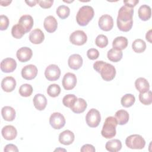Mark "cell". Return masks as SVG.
Segmentation results:
<instances>
[{"label": "cell", "instance_id": "cell-1", "mask_svg": "<svg viewBox=\"0 0 152 152\" xmlns=\"http://www.w3.org/2000/svg\"><path fill=\"white\" fill-rule=\"evenodd\" d=\"M134 8L125 5L122 6L118 11L117 26L119 30L124 32L129 31L133 25Z\"/></svg>", "mask_w": 152, "mask_h": 152}, {"label": "cell", "instance_id": "cell-2", "mask_svg": "<svg viewBox=\"0 0 152 152\" xmlns=\"http://www.w3.org/2000/svg\"><path fill=\"white\" fill-rule=\"evenodd\" d=\"M93 68L100 73L102 78L106 81L112 80L116 75V69L113 65L103 61H97L93 64Z\"/></svg>", "mask_w": 152, "mask_h": 152}, {"label": "cell", "instance_id": "cell-3", "mask_svg": "<svg viewBox=\"0 0 152 152\" xmlns=\"http://www.w3.org/2000/svg\"><path fill=\"white\" fill-rule=\"evenodd\" d=\"M94 11L91 6L84 5L81 7L76 15V20L78 25L86 26L93 19Z\"/></svg>", "mask_w": 152, "mask_h": 152}, {"label": "cell", "instance_id": "cell-4", "mask_svg": "<svg viewBox=\"0 0 152 152\" xmlns=\"http://www.w3.org/2000/svg\"><path fill=\"white\" fill-rule=\"evenodd\" d=\"M118 125L116 119L113 116H108L105 119L101 131L102 135L105 138L109 139L116 135V128Z\"/></svg>", "mask_w": 152, "mask_h": 152}, {"label": "cell", "instance_id": "cell-5", "mask_svg": "<svg viewBox=\"0 0 152 152\" xmlns=\"http://www.w3.org/2000/svg\"><path fill=\"white\" fill-rule=\"evenodd\" d=\"M125 144L131 149H142L145 147V141L141 135L133 134L126 138Z\"/></svg>", "mask_w": 152, "mask_h": 152}, {"label": "cell", "instance_id": "cell-6", "mask_svg": "<svg viewBox=\"0 0 152 152\" xmlns=\"http://www.w3.org/2000/svg\"><path fill=\"white\" fill-rule=\"evenodd\" d=\"M86 121L88 126L91 128L97 127L101 121V116L99 111L94 108L91 109L86 116Z\"/></svg>", "mask_w": 152, "mask_h": 152}, {"label": "cell", "instance_id": "cell-7", "mask_svg": "<svg viewBox=\"0 0 152 152\" xmlns=\"http://www.w3.org/2000/svg\"><path fill=\"white\" fill-rule=\"evenodd\" d=\"M60 75L61 69L57 65L50 64L45 69V76L46 78L50 81H53L58 80Z\"/></svg>", "mask_w": 152, "mask_h": 152}, {"label": "cell", "instance_id": "cell-8", "mask_svg": "<svg viewBox=\"0 0 152 152\" xmlns=\"http://www.w3.org/2000/svg\"><path fill=\"white\" fill-rule=\"evenodd\" d=\"M65 119L59 112L53 113L49 118V124L55 129H60L65 125Z\"/></svg>", "mask_w": 152, "mask_h": 152}, {"label": "cell", "instance_id": "cell-9", "mask_svg": "<svg viewBox=\"0 0 152 152\" xmlns=\"http://www.w3.org/2000/svg\"><path fill=\"white\" fill-rule=\"evenodd\" d=\"M87 40V36L83 30H76L72 32L69 36L70 42L77 46L84 45Z\"/></svg>", "mask_w": 152, "mask_h": 152}, {"label": "cell", "instance_id": "cell-10", "mask_svg": "<svg viewBox=\"0 0 152 152\" xmlns=\"http://www.w3.org/2000/svg\"><path fill=\"white\" fill-rule=\"evenodd\" d=\"M98 24L101 30L105 31H110L113 27V18L110 15L104 14L99 18Z\"/></svg>", "mask_w": 152, "mask_h": 152}, {"label": "cell", "instance_id": "cell-11", "mask_svg": "<svg viewBox=\"0 0 152 152\" xmlns=\"http://www.w3.org/2000/svg\"><path fill=\"white\" fill-rule=\"evenodd\" d=\"M62 83L65 90H70L73 89L77 84L76 75L71 72L66 73L62 78Z\"/></svg>", "mask_w": 152, "mask_h": 152}, {"label": "cell", "instance_id": "cell-12", "mask_svg": "<svg viewBox=\"0 0 152 152\" xmlns=\"http://www.w3.org/2000/svg\"><path fill=\"white\" fill-rule=\"evenodd\" d=\"M37 68L33 64L27 65L21 69L22 77L27 80H31L34 79L37 74Z\"/></svg>", "mask_w": 152, "mask_h": 152}, {"label": "cell", "instance_id": "cell-13", "mask_svg": "<svg viewBox=\"0 0 152 152\" xmlns=\"http://www.w3.org/2000/svg\"><path fill=\"white\" fill-rule=\"evenodd\" d=\"M17 67V62L14 59L7 58L4 59L1 62V69L5 73L13 72Z\"/></svg>", "mask_w": 152, "mask_h": 152}, {"label": "cell", "instance_id": "cell-14", "mask_svg": "<svg viewBox=\"0 0 152 152\" xmlns=\"http://www.w3.org/2000/svg\"><path fill=\"white\" fill-rule=\"evenodd\" d=\"M33 55L32 50L28 47H22L18 49L16 56L18 60L21 62H26L29 61Z\"/></svg>", "mask_w": 152, "mask_h": 152}, {"label": "cell", "instance_id": "cell-15", "mask_svg": "<svg viewBox=\"0 0 152 152\" xmlns=\"http://www.w3.org/2000/svg\"><path fill=\"white\" fill-rule=\"evenodd\" d=\"M18 24L21 26L26 33L31 30L34 24V21L31 15H23L20 18Z\"/></svg>", "mask_w": 152, "mask_h": 152}, {"label": "cell", "instance_id": "cell-16", "mask_svg": "<svg viewBox=\"0 0 152 152\" xmlns=\"http://www.w3.org/2000/svg\"><path fill=\"white\" fill-rule=\"evenodd\" d=\"M1 86L4 91L10 93L15 89L16 87V81L14 77L8 76L2 79Z\"/></svg>", "mask_w": 152, "mask_h": 152}, {"label": "cell", "instance_id": "cell-17", "mask_svg": "<svg viewBox=\"0 0 152 152\" xmlns=\"http://www.w3.org/2000/svg\"><path fill=\"white\" fill-rule=\"evenodd\" d=\"M59 141L62 144L68 145L71 144L75 139L74 134L70 130H65L59 135Z\"/></svg>", "mask_w": 152, "mask_h": 152}, {"label": "cell", "instance_id": "cell-18", "mask_svg": "<svg viewBox=\"0 0 152 152\" xmlns=\"http://www.w3.org/2000/svg\"><path fill=\"white\" fill-rule=\"evenodd\" d=\"M83 58L79 54L71 55L68 60V64L70 68L77 70L80 69L83 65Z\"/></svg>", "mask_w": 152, "mask_h": 152}, {"label": "cell", "instance_id": "cell-19", "mask_svg": "<svg viewBox=\"0 0 152 152\" xmlns=\"http://www.w3.org/2000/svg\"><path fill=\"white\" fill-rule=\"evenodd\" d=\"M43 26L46 31L48 33H53L56 31L58 27L57 20L53 16L49 15L45 18Z\"/></svg>", "mask_w": 152, "mask_h": 152}, {"label": "cell", "instance_id": "cell-20", "mask_svg": "<svg viewBox=\"0 0 152 152\" xmlns=\"http://www.w3.org/2000/svg\"><path fill=\"white\" fill-rule=\"evenodd\" d=\"M28 38L33 44L37 45L43 42L45 39V35L40 29L36 28L30 32Z\"/></svg>", "mask_w": 152, "mask_h": 152}, {"label": "cell", "instance_id": "cell-21", "mask_svg": "<svg viewBox=\"0 0 152 152\" xmlns=\"http://www.w3.org/2000/svg\"><path fill=\"white\" fill-rule=\"evenodd\" d=\"M1 134L4 139L7 140H12L17 135V131L12 125H6L3 127Z\"/></svg>", "mask_w": 152, "mask_h": 152}, {"label": "cell", "instance_id": "cell-22", "mask_svg": "<svg viewBox=\"0 0 152 152\" xmlns=\"http://www.w3.org/2000/svg\"><path fill=\"white\" fill-rule=\"evenodd\" d=\"M35 108L39 110H43L47 105L46 97L42 94H36L33 100Z\"/></svg>", "mask_w": 152, "mask_h": 152}, {"label": "cell", "instance_id": "cell-23", "mask_svg": "<svg viewBox=\"0 0 152 152\" xmlns=\"http://www.w3.org/2000/svg\"><path fill=\"white\" fill-rule=\"evenodd\" d=\"M1 115L5 121L11 122L14 120L16 113L13 107L9 106H6L2 108Z\"/></svg>", "mask_w": 152, "mask_h": 152}, {"label": "cell", "instance_id": "cell-24", "mask_svg": "<svg viewBox=\"0 0 152 152\" xmlns=\"http://www.w3.org/2000/svg\"><path fill=\"white\" fill-rule=\"evenodd\" d=\"M135 86L136 89L140 93H145L150 90V84L148 81L142 77L137 78L135 81Z\"/></svg>", "mask_w": 152, "mask_h": 152}, {"label": "cell", "instance_id": "cell-25", "mask_svg": "<svg viewBox=\"0 0 152 152\" xmlns=\"http://www.w3.org/2000/svg\"><path fill=\"white\" fill-rule=\"evenodd\" d=\"M139 18L142 21L148 20L151 15V10L150 6L147 5H142L140 7L138 11Z\"/></svg>", "mask_w": 152, "mask_h": 152}, {"label": "cell", "instance_id": "cell-26", "mask_svg": "<svg viewBox=\"0 0 152 152\" xmlns=\"http://www.w3.org/2000/svg\"><path fill=\"white\" fill-rule=\"evenodd\" d=\"M87 104L86 101L83 98L77 99L74 104L70 107L71 110L75 113H81L84 112L87 108Z\"/></svg>", "mask_w": 152, "mask_h": 152}, {"label": "cell", "instance_id": "cell-27", "mask_svg": "<svg viewBox=\"0 0 152 152\" xmlns=\"http://www.w3.org/2000/svg\"><path fill=\"white\" fill-rule=\"evenodd\" d=\"M115 118L116 119L118 124L120 125H123L126 124L128 122L129 115L126 110L121 109L118 110L115 113Z\"/></svg>", "mask_w": 152, "mask_h": 152}, {"label": "cell", "instance_id": "cell-28", "mask_svg": "<svg viewBox=\"0 0 152 152\" xmlns=\"http://www.w3.org/2000/svg\"><path fill=\"white\" fill-rule=\"evenodd\" d=\"M106 149L110 152H117L122 148V142L118 139H113L108 141L105 145Z\"/></svg>", "mask_w": 152, "mask_h": 152}, {"label": "cell", "instance_id": "cell-29", "mask_svg": "<svg viewBox=\"0 0 152 152\" xmlns=\"http://www.w3.org/2000/svg\"><path fill=\"white\" fill-rule=\"evenodd\" d=\"M128 39L124 36H118L114 39L112 42L113 48L122 50L125 49L128 46Z\"/></svg>", "mask_w": 152, "mask_h": 152}, {"label": "cell", "instance_id": "cell-30", "mask_svg": "<svg viewBox=\"0 0 152 152\" xmlns=\"http://www.w3.org/2000/svg\"><path fill=\"white\" fill-rule=\"evenodd\" d=\"M122 56H123V53L122 50H118L115 48L110 49L107 52V56L108 59L113 62H119L122 58Z\"/></svg>", "mask_w": 152, "mask_h": 152}, {"label": "cell", "instance_id": "cell-31", "mask_svg": "<svg viewBox=\"0 0 152 152\" xmlns=\"http://www.w3.org/2000/svg\"><path fill=\"white\" fill-rule=\"evenodd\" d=\"M132 48L136 53H142L146 49V43L143 40L137 39L133 42L132 44Z\"/></svg>", "mask_w": 152, "mask_h": 152}, {"label": "cell", "instance_id": "cell-32", "mask_svg": "<svg viewBox=\"0 0 152 152\" xmlns=\"http://www.w3.org/2000/svg\"><path fill=\"white\" fill-rule=\"evenodd\" d=\"M135 102V97L132 94H125L124 95L121 100V104L125 107H129L132 106Z\"/></svg>", "mask_w": 152, "mask_h": 152}, {"label": "cell", "instance_id": "cell-33", "mask_svg": "<svg viewBox=\"0 0 152 152\" xmlns=\"http://www.w3.org/2000/svg\"><path fill=\"white\" fill-rule=\"evenodd\" d=\"M139 100L144 105H150L152 102V93L150 90L139 94Z\"/></svg>", "mask_w": 152, "mask_h": 152}, {"label": "cell", "instance_id": "cell-34", "mask_svg": "<svg viewBox=\"0 0 152 152\" xmlns=\"http://www.w3.org/2000/svg\"><path fill=\"white\" fill-rule=\"evenodd\" d=\"M56 14L61 19H65L69 15L70 9L68 7L62 5L59 6L56 10Z\"/></svg>", "mask_w": 152, "mask_h": 152}, {"label": "cell", "instance_id": "cell-35", "mask_svg": "<svg viewBox=\"0 0 152 152\" xmlns=\"http://www.w3.org/2000/svg\"><path fill=\"white\" fill-rule=\"evenodd\" d=\"M61 89L60 86L56 84H50L47 88L48 94L52 97H56L58 96L61 93Z\"/></svg>", "mask_w": 152, "mask_h": 152}, {"label": "cell", "instance_id": "cell-36", "mask_svg": "<svg viewBox=\"0 0 152 152\" xmlns=\"http://www.w3.org/2000/svg\"><path fill=\"white\" fill-rule=\"evenodd\" d=\"M18 92L23 97H29L33 93V87L29 84H24L20 87Z\"/></svg>", "mask_w": 152, "mask_h": 152}, {"label": "cell", "instance_id": "cell-37", "mask_svg": "<svg viewBox=\"0 0 152 152\" xmlns=\"http://www.w3.org/2000/svg\"><path fill=\"white\" fill-rule=\"evenodd\" d=\"M77 99L78 98L74 94H66L63 97V99H62L63 104L65 106L70 108L74 104Z\"/></svg>", "mask_w": 152, "mask_h": 152}, {"label": "cell", "instance_id": "cell-38", "mask_svg": "<svg viewBox=\"0 0 152 152\" xmlns=\"http://www.w3.org/2000/svg\"><path fill=\"white\" fill-rule=\"evenodd\" d=\"M25 33L23 28L18 24L13 26L11 28V34L15 39H21Z\"/></svg>", "mask_w": 152, "mask_h": 152}, {"label": "cell", "instance_id": "cell-39", "mask_svg": "<svg viewBox=\"0 0 152 152\" xmlns=\"http://www.w3.org/2000/svg\"><path fill=\"white\" fill-rule=\"evenodd\" d=\"M95 43L100 48H104L108 45V39L104 34H99L95 39Z\"/></svg>", "mask_w": 152, "mask_h": 152}, {"label": "cell", "instance_id": "cell-40", "mask_svg": "<svg viewBox=\"0 0 152 152\" xmlns=\"http://www.w3.org/2000/svg\"><path fill=\"white\" fill-rule=\"evenodd\" d=\"M9 19L7 16L5 15H1L0 16V30H5L9 26Z\"/></svg>", "mask_w": 152, "mask_h": 152}, {"label": "cell", "instance_id": "cell-41", "mask_svg": "<svg viewBox=\"0 0 152 152\" xmlns=\"http://www.w3.org/2000/svg\"><path fill=\"white\" fill-rule=\"evenodd\" d=\"M87 56L89 59L94 60L99 58V52L95 48H90L87 52Z\"/></svg>", "mask_w": 152, "mask_h": 152}, {"label": "cell", "instance_id": "cell-42", "mask_svg": "<svg viewBox=\"0 0 152 152\" xmlns=\"http://www.w3.org/2000/svg\"><path fill=\"white\" fill-rule=\"evenodd\" d=\"M37 4L40 5V7L47 9L52 7L53 1V0H38L37 1Z\"/></svg>", "mask_w": 152, "mask_h": 152}, {"label": "cell", "instance_id": "cell-43", "mask_svg": "<svg viewBox=\"0 0 152 152\" xmlns=\"http://www.w3.org/2000/svg\"><path fill=\"white\" fill-rule=\"evenodd\" d=\"M80 151L81 152H86V151L94 152L96 151V149L93 145L87 144H84L82 146Z\"/></svg>", "mask_w": 152, "mask_h": 152}, {"label": "cell", "instance_id": "cell-44", "mask_svg": "<svg viewBox=\"0 0 152 152\" xmlns=\"http://www.w3.org/2000/svg\"><path fill=\"white\" fill-rule=\"evenodd\" d=\"M4 151H14V152H17L18 151V149L17 147L12 144H9L5 145L4 149Z\"/></svg>", "mask_w": 152, "mask_h": 152}, {"label": "cell", "instance_id": "cell-45", "mask_svg": "<svg viewBox=\"0 0 152 152\" xmlns=\"http://www.w3.org/2000/svg\"><path fill=\"white\" fill-rule=\"evenodd\" d=\"M139 2L138 0H128V1H124V3L125 4V6L128 7L134 8L137 5V4Z\"/></svg>", "mask_w": 152, "mask_h": 152}, {"label": "cell", "instance_id": "cell-46", "mask_svg": "<svg viewBox=\"0 0 152 152\" xmlns=\"http://www.w3.org/2000/svg\"><path fill=\"white\" fill-rule=\"evenodd\" d=\"M151 31H152V30H151V29H150L147 32V33L145 34L146 40L147 41H148L150 43H152V41H151Z\"/></svg>", "mask_w": 152, "mask_h": 152}, {"label": "cell", "instance_id": "cell-47", "mask_svg": "<svg viewBox=\"0 0 152 152\" xmlns=\"http://www.w3.org/2000/svg\"><path fill=\"white\" fill-rule=\"evenodd\" d=\"M25 2H26V3L28 6H30V7H31L35 6L36 4V3H37L36 0H33V1H26Z\"/></svg>", "mask_w": 152, "mask_h": 152}, {"label": "cell", "instance_id": "cell-48", "mask_svg": "<svg viewBox=\"0 0 152 152\" xmlns=\"http://www.w3.org/2000/svg\"><path fill=\"white\" fill-rule=\"evenodd\" d=\"M11 1H0V4L2 6H8L11 3Z\"/></svg>", "mask_w": 152, "mask_h": 152}, {"label": "cell", "instance_id": "cell-49", "mask_svg": "<svg viewBox=\"0 0 152 152\" xmlns=\"http://www.w3.org/2000/svg\"><path fill=\"white\" fill-rule=\"evenodd\" d=\"M58 150H64V151H66V150H64V149H62V150H61V149H56V150H55V151H58Z\"/></svg>", "mask_w": 152, "mask_h": 152}]
</instances>
